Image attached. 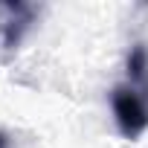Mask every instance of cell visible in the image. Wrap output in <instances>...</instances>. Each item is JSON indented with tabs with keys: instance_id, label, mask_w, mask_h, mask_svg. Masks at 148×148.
Segmentation results:
<instances>
[{
	"instance_id": "1",
	"label": "cell",
	"mask_w": 148,
	"mask_h": 148,
	"mask_svg": "<svg viewBox=\"0 0 148 148\" xmlns=\"http://www.w3.org/2000/svg\"><path fill=\"white\" fill-rule=\"evenodd\" d=\"M110 110L125 139H139L148 131V44L136 41L125 61V82L110 90Z\"/></svg>"
},
{
	"instance_id": "3",
	"label": "cell",
	"mask_w": 148,
	"mask_h": 148,
	"mask_svg": "<svg viewBox=\"0 0 148 148\" xmlns=\"http://www.w3.org/2000/svg\"><path fill=\"white\" fill-rule=\"evenodd\" d=\"M0 148H12V136L6 131H0Z\"/></svg>"
},
{
	"instance_id": "2",
	"label": "cell",
	"mask_w": 148,
	"mask_h": 148,
	"mask_svg": "<svg viewBox=\"0 0 148 148\" xmlns=\"http://www.w3.org/2000/svg\"><path fill=\"white\" fill-rule=\"evenodd\" d=\"M38 6L32 3H0V52L6 58L18 52L26 32L32 29Z\"/></svg>"
}]
</instances>
